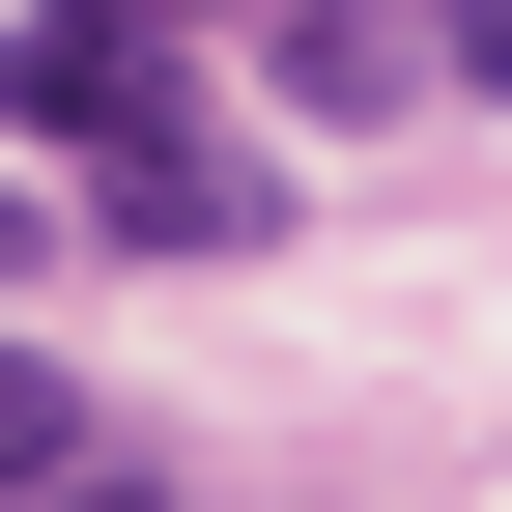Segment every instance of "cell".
<instances>
[{
	"label": "cell",
	"mask_w": 512,
	"mask_h": 512,
	"mask_svg": "<svg viewBox=\"0 0 512 512\" xmlns=\"http://www.w3.org/2000/svg\"><path fill=\"white\" fill-rule=\"evenodd\" d=\"M57 456H86V370H57V342H0V512H29Z\"/></svg>",
	"instance_id": "3957f363"
},
{
	"label": "cell",
	"mask_w": 512,
	"mask_h": 512,
	"mask_svg": "<svg viewBox=\"0 0 512 512\" xmlns=\"http://www.w3.org/2000/svg\"><path fill=\"white\" fill-rule=\"evenodd\" d=\"M57 228H114V256H256V228H285V171H256L228 143V114H86V143H57Z\"/></svg>",
	"instance_id": "6da1fadb"
},
{
	"label": "cell",
	"mask_w": 512,
	"mask_h": 512,
	"mask_svg": "<svg viewBox=\"0 0 512 512\" xmlns=\"http://www.w3.org/2000/svg\"><path fill=\"white\" fill-rule=\"evenodd\" d=\"M57 256H86V228H57V171H0V285H57Z\"/></svg>",
	"instance_id": "277c9868"
},
{
	"label": "cell",
	"mask_w": 512,
	"mask_h": 512,
	"mask_svg": "<svg viewBox=\"0 0 512 512\" xmlns=\"http://www.w3.org/2000/svg\"><path fill=\"white\" fill-rule=\"evenodd\" d=\"M256 29H285V86H313V114H399V86H427L399 0H256Z\"/></svg>",
	"instance_id": "7a4b0ae2"
}]
</instances>
